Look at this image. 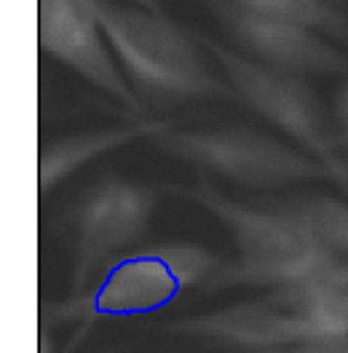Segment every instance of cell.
Masks as SVG:
<instances>
[{
	"mask_svg": "<svg viewBox=\"0 0 348 353\" xmlns=\"http://www.w3.org/2000/svg\"><path fill=\"white\" fill-rule=\"evenodd\" d=\"M97 27L108 35L113 48L131 70V75L153 94L172 99L193 97H233V91L212 78L196 48L166 22L113 6L108 0H81Z\"/></svg>",
	"mask_w": 348,
	"mask_h": 353,
	"instance_id": "6da1fadb",
	"label": "cell"
},
{
	"mask_svg": "<svg viewBox=\"0 0 348 353\" xmlns=\"http://www.w3.org/2000/svg\"><path fill=\"white\" fill-rule=\"evenodd\" d=\"M180 193L193 196L233 230L241 252V268L236 273L239 279L287 287L335 263L325 243L292 214L273 217L265 212H255L222 199L209 188Z\"/></svg>",
	"mask_w": 348,
	"mask_h": 353,
	"instance_id": "7a4b0ae2",
	"label": "cell"
},
{
	"mask_svg": "<svg viewBox=\"0 0 348 353\" xmlns=\"http://www.w3.org/2000/svg\"><path fill=\"white\" fill-rule=\"evenodd\" d=\"M161 148L246 188H284L332 174L329 166L313 163L271 137L249 132H177L161 137Z\"/></svg>",
	"mask_w": 348,
	"mask_h": 353,
	"instance_id": "3957f363",
	"label": "cell"
},
{
	"mask_svg": "<svg viewBox=\"0 0 348 353\" xmlns=\"http://www.w3.org/2000/svg\"><path fill=\"white\" fill-rule=\"evenodd\" d=\"M185 332L239 343L244 353H348V332L327 327L289 297L246 303L182 324Z\"/></svg>",
	"mask_w": 348,
	"mask_h": 353,
	"instance_id": "277c9868",
	"label": "cell"
},
{
	"mask_svg": "<svg viewBox=\"0 0 348 353\" xmlns=\"http://www.w3.org/2000/svg\"><path fill=\"white\" fill-rule=\"evenodd\" d=\"M201 43L218 57V62L225 67V75L231 78V86L236 88L255 110H260L271 123H276L279 129L292 134L298 142H303L311 153L322 155L329 163L332 174L338 172L340 182H346L343 163L335 158L332 137L327 134L319 102L311 94V88L300 83L298 78L287 75L284 70L262 67L244 59L236 51L215 43L212 38H201Z\"/></svg>",
	"mask_w": 348,
	"mask_h": 353,
	"instance_id": "5b68a950",
	"label": "cell"
},
{
	"mask_svg": "<svg viewBox=\"0 0 348 353\" xmlns=\"http://www.w3.org/2000/svg\"><path fill=\"white\" fill-rule=\"evenodd\" d=\"M151 209V193L126 182H108L88 196L75 222V289L105 257L145 230Z\"/></svg>",
	"mask_w": 348,
	"mask_h": 353,
	"instance_id": "8992f818",
	"label": "cell"
},
{
	"mask_svg": "<svg viewBox=\"0 0 348 353\" xmlns=\"http://www.w3.org/2000/svg\"><path fill=\"white\" fill-rule=\"evenodd\" d=\"M99 27L81 0H41V43L48 54L84 72L91 83L139 112L142 102L124 83L115 62L99 43Z\"/></svg>",
	"mask_w": 348,
	"mask_h": 353,
	"instance_id": "52a82bcc",
	"label": "cell"
},
{
	"mask_svg": "<svg viewBox=\"0 0 348 353\" xmlns=\"http://www.w3.org/2000/svg\"><path fill=\"white\" fill-rule=\"evenodd\" d=\"M225 19L231 22L241 43H246L258 57L268 59L279 70L338 72V70L348 67V57L332 51L322 41H316L305 30V24L255 14V11H246L241 6H228Z\"/></svg>",
	"mask_w": 348,
	"mask_h": 353,
	"instance_id": "ba28073f",
	"label": "cell"
},
{
	"mask_svg": "<svg viewBox=\"0 0 348 353\" xmlns=\"http://www.w3.org/2000/svg\"><path fill=\"white\" fill-rule=\"evenodd\" d=\"M182 287L185 281L177 268L151 249L110 265L91 308L102 316H145L166 308Z\"/></svg>",
	"mask_w": 348,
	"mask_h": 353,
	"instance_id": "9c48e42d",
	"label": "cell"
},
{
	"mask_svg": "<svg viewBox=\"0 0 348 353\" xmlns=\"http://www.w3.org/2000/svg\"><path fill=\"white\" fill-rule=\"evenodd\" d=\"M142 134H166L161 123H145V126H131V129H108V132H88V134H72L67 139L54 142L51 148L44 150L41 158V190H48L51 185L62 182L72 169L84 166L94 155H102L126 145L131 139Z\"/></svg>",
	"mask_w": 348,
	"mask_h": 353,
	"instance_id": "30bf717a",
	"label": "cell"
},
{
	"mask_svg": "<svg viewBox=\"0 0 348 353\" xmlns=\"http://www.w3.org/2000/svg\"><path fill=\"white\" fill-rule=\"evenodd\" d=\"M282 294L303 305L327 327L348 332V268L332 263L319 273L282 287Z\"/></svg>",
	"mask_w": 348,
	"mask_h": 353,
	"instance_id": "8fae6325",
	"label": "cell"
},
{
	"mask_svg": "<svg viewBox=\"0 0 348 353\" xmlns=\"http://www.w3.org/2000/svg\"><path fill=\"white\" fill-rule=\"evenodd\" d=\"M231 3L255 14L298 22L305 27H325L327 32H335L338 38L348 35V22L338 11H329L322 0H231Z\"/></svg>",
	"mask_w": 348,
	"mask_h": 353,
	"instance_id": "7c38bea8",
	"label": "cell"
},
{
	"mask_svg": "<svg viewBox=\"0 0 348 353\" xmlns=\"http://www.w3.org/2000/svg\"><path fill=\"white\" fill-rule=\"evenodd\" d=\"M292 217L303 222L325 246L348 252V206L329 199H311L295 203Z\"/></svg>",
	"mask_w": 348,
	"mask_h": 353,
	"instance_id": "4fadbf2b",
	"label": "cell"
},
{
	"mask_svg": "<svg viewBox=\"0 0 348 353\" xmlns=\"http://www.w3.org/2000/svg\"><path fill=\"white\" fill-rule=\"evenodd\" d=\"M155 252L164 254L177 268V273L182 276L185 284H193L196 279L206 276L215 268V260L209 254L193 249V246H164V249H155Z\"/></svg>",
	"mask_w": 348,
	"mask_h": 353,
	"instance_id": "5bb4252c",
	"label": "cell"
},
{
	"mask_svg": "<svg viewBox=\"0 0 348 353\" xmlns=\"http://www.w3.org/2000/svg\"><path fill=\"white\" fill-rule=\"evenodd\" d=\"M335 118H338V123H340V129H343V137L348 139V86L340 91V97L335 99Z\"/></svg>",
	"mask_w": 348,
	"mask_h": 353,
	"instance_id": "9a60e30c",
	"label": "cell"
},
{
	"mask_svg": "<svg viewBox=\"0 0 348 353\" xmlns=\"http://www.w3.org/2000/svg\"><path fill=\"white\" fill-rule=\"evenodd\" d=\"M139 6H145V8H151L153 14H158V6H155V0H137Z\"/></svg>",
	"mask_w": 348,
	"mask_h": 353,
	"instance_id": "2e32d148",
	"label": "cell"
},
{
	"mask_svg": "<svg viewBox=\"0 0 348 353\" xmlns=\"http://www.w3.org/2000/svg\"><path fill=\"white\" fill-rule=\"evenodd\" d=\"M348 176V163H343V179Z\"/></svg>",
	"mask_w": 348,
	"mask_h": 353,
	"instance_id": "e0dca14e",
	"label": "cell"
}]
</instances>
